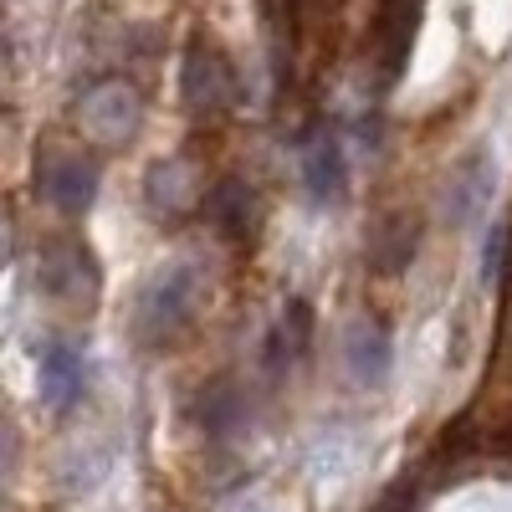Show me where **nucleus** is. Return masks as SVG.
Here are the masks:
<instances>
[{
	"label": "nucleus",
	"mask_w": 512,
	"mask_h": 512,
	"mask_svg": "<svg viewBox=\"0 0 512 512\" xmlns=\"http://www.w3.org/2000/svg\"><path fill=\"white\" fill-rule=\"evenodd\" d=\"M190 303H195V272L190 267H169V272L149 277L139 303H134L139 344H164V338H175L190 318Z\"/></svg>",
	"instance_id": "1"
},
{
	"label": "nucleus",
	"mask_w": 512,
	"mask_h": 512,
	"mask_svg": "<svg viewBox=\"0 0 512 512\" xmlns=\"http://www.w3.org/2000/svg\"><path fill=\"white\" fill-rule=\"evenodd\" d=\"M77 118H82V128H88V139H93V144H103V149H123L128 139L139 134L144 103H139V93L128 88V82L108 77V82H98V88L82 93Z\"/></svg>",
	"instance_id": "2"
},
{
	"label": "nucleus",
	"mask_w": 512,
	"mask_h": 512,
	"mask_svg": "<svg viewBox=\"0 0 512 512\" xmlns=\"http://www.w3.org/2000/svg\"><path fill=\"white\" fill-rule=\"evenodd\" d=\"M36 190L47 195V205L67 210V216H82V210H93V200H98V164L88 154L52 149L36 164Z\"/></svg>",
	"instance_id": "3"
},
{
	"label": "nucleus",
	"mask_w": 512,
	"mask_h": 512,
	"mask_svg": "<svg viewBox=\"0 0 512 512\" xmlns=\"http://www.w3.org/2000/svg\"><path fill=\"white\" fill-rule=\"evenodd\" d=\"M41 287H47L57 303H67V308H88L93 292H98V267H93V256L82 251L77 241L47 246V262H41Z\"/></svg>",
	"instance_id": "4"
},
{
	"label": "nucleus",
	"mask_w": 512,
	"mask_h": 512,
	"mask_svg": "<svg viewBox=\"0 0 512 512\" xmlns=\"http://www.w3.org/2000/svg\"><path fill=\"white\" fill-rule=\"evenodd\" d=\"M236 98V77H231V62L210 47V41H195L185 52V103L195 113H216Z\"/></svg>",
	"instance_id": "5"
},
{
	"label": "nucleus",
	"mask_w": 512,
	"mask_h": 512,
	"mask_svg": "<svg viewBox=\"0 0 512 512\" xmlns=\"http://www.w3.org/2000/svg\"><path fill=\"white\" fill-rule=\"evenodd\" d=\"M308 333H313V308L303 303V297H292V303L282 308V318H272V333H267V374L282 379L297 359L308 354Z\"/></svg>",
	"instance_id": "6"
},
{
	"label": "nucleus",
	"mask_w": 512,
	"mask_h": 512,
	"mask_svg": "<svg viewBox=\"0 0 512 512\" xmlns=\"http://www.w3.org/2000/svg\"><path fill=\"white\" fill-rule=\"evenodd\" d=\"M82 384H88V369H82V354L67 344H52L41 354V400H47L57 415H67L82 400Z\"/></svg>",
	"instance_id": "7"
},
{
	"label": "nucleus",
	"mask_w": 512,
	"mask_h": 512,
	"mask_svg": "<svg viewBox=\"0 0 512 512\" xmlns=\"http://www.w3.org/2000/svg\"><path fill=\"white\" fill-rule=\"evenodd\" d=\"M487 195H492V159L487 154H472L451 175V185H446V221L466 226L487 205Z\"/></svg>",
	"instance_id": "8"
},
{
	"label": "nucleus",
	"mask_w": 512,
	"mask_h": 512,
	"mask_svg": "<svg viewBox=\"0 0 512 512\" xmlns=\"http://www.w3.org/2000/svg\"><path fill=\"white\" fill-rule=\"evenodd\" d=\"M390 359H395V344H390L384 328H374V323H354L349 328V379L354 384L374 390V384L390 374Z\"/></svg>",
	"instance_id": "9"
},
{
	"label": "nucleus",
	"mask_w": 512,
	"mask_h": 512,
	"mask_svg": "<svg viewBox=\"0 0 512 512\" xmlns=\"http://www.w3.org/2000/svg\"><path fill=\"white\" fill-rule=\"evenodd\" d=\"M344 180H349V164H344V149H338L333 139H318L308 144L303 154V185L318 205H333L338 195H344Z\"/></svg>",
	"instance_id": "10"
},
{
	"label": "nucleus",
	"mask_w": 512,
	"mask_h": 512,
	"mask_svg": "<svg viewBox=\"0 0 512 512\" xmlns=\"http://www.w3.org/2000/svg\"><path fill=\"white\" fill-rule=\"evenodd\" d=\"M210 221H216L226 236H251V226H256V195L241 180H226L216 195H210Z\"/></svg>",
	"instance_id": "11"
},
{
	"label": "nucleus",
	"mask_w": 512,
	"mask_h": 512,
	"mask_svg": "<svg viewBox=\"0 0 512 512\" xmlns=\"http://www.w3.org/2000/svg\"><path fill=\"white\" fill-rule=\"evenodd\" d=\"M144 190H149V205H154V210L175 216V210L185 205V195H190V175H185V169H180L175 159H159V164L149 169Z\"/></svg>",
	"instance_id": "12"
},
{
	"label": "nucleus",
	"mask_w": 512,
	"mask_h": 512,
	"mask_svg": "<svg viewBox=\"0 0 512 512\" xmlns=\"http://www.w3.org/2000/svg\"><path fill=\"white\" fill-rule=\"evenodd\" d=\"M241 395L236 390H226V395H205L200 405H195V415H200V425H210V431H231V425H236V415H241V405H236Z\"/></svg>",
	"instance_id": "13"
}]
</instances>
